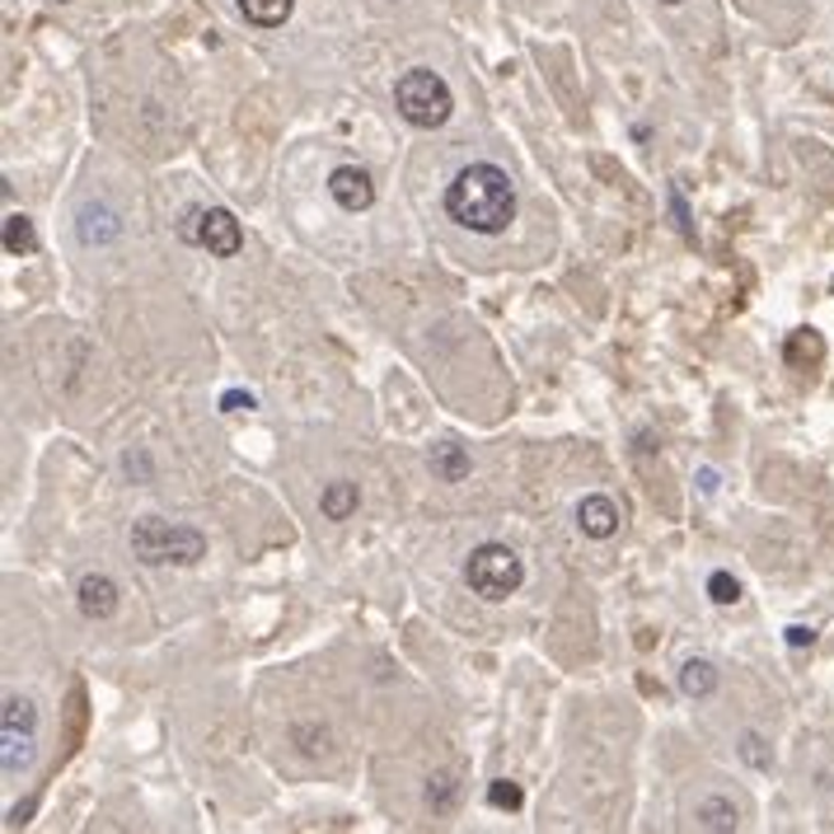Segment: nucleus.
Segmentation results:
<instances>
[{"instance_id":"18","label":"nucleus","mask_w":834,"mask_h":834,"mask_svg":"<svg viewBox=\"0 0 834 834\" xmlns=\"http://www.w3.org/2000/svg\"><path fill=\"white\" fill-rule=\"evenodd\" d=\"M708 596L718 600V605H736L741 600V582L732 577V572H712V577H708Z\"/></svg>"},{"instance_id":"10","label":"nucleus","mask_w":834,"mask_h":834,"mask_svg":"<svg viewBox=\"0 0 834 834\" xmlns=\"http://www.w3.org/2000/svg\"><path fill=\"white\" fill-rule=\"evenodd\" d=\"M117 235H123V221H117V212H109L103 202L80 206V239H84V245H113Z\"/></svg>"},{"instance_id":"2","label":"nucleus","mask_w":834,"mask_h":834,"mask_svg":"<svg viewBox=\"0 0 834 834\" xmlns=\"http://www.w3.org/2000/svg\"><path fill=\"white\" fill-rule=\"evenodd\" d=\"M132 553L146 567H165V563L188 567L206 559V534L193 526H173V520H160V516H142L132 526Z\"/></svg>"},{"instance_id":"3","label":"nucleus","mask_w":834,"mask_h":834,"mask_svg":"<svg viewBox=\"0 0 834 834\" xmlns=\"http://www.w3.org/2000/svg\"><path fill=\"white\" fill-rule=\"evenodd\" d=\"M394 109L404 113V123L431 132V127L450 123V113H455V94H450V84L437 71L413 66V71H404L398 84H394Z\"/></svg>"},{"instance_id":"24","label":"nucleus","mask_w":834,"mask_h":834,"mask_svg":"<svg viewBox=\"0 0 834 834\" xmlns=\"http://www.w3.org/2000/svg\"><path fill=\"white\" fill-rule=\"evenodd\" d=\"M662 5H680V0H662Z\"/></svg>"},{"instance_id":"23","label":"nucleus","mask_w":834,"mask_h":834,"mask_svg":"<svg viewBox=\"0 0 834 834\" xmlns=\"http://www.w3.org/2000/svg\"><path fill=\"white\" fill-rule=\"evenodd\" d=\"M699 488L703 493H718V474H712V469H703V474H699Z\"/></svg>"},{"instance_id":"16","label":"nucleus","mask_w":834,"mask_h":834,"mask_svg":"<svg viewBox=\"0 0 834 834\" xmlns=\"http://www.w3.org/2000/svg\"><path fill=\"white\" fill-rule=\"evenodd\" d=\"M680 689L689 694V699H708V694L718 689V670H712V662H685Z\"/></svg>"},{"instance_id":"6","label":"nucleus","mask_w":834,"mask_h":834,"mask_svg":"<svg viewBox=\"0 0 834 834\" xmlns=\"http://www.w3.org/2000/svg\"><path fill=\"white\" fill-rule=\"evenodd\" d=\"M33 722H38V712H33L29 699H20V694H5V736H0V764H5V774H24L33 764Z\"/></svg>"},{"instance_id":"5","label":"nucleus","mask_w":834,"mask_h":834,"mask_svg":"<svg viewBox=\"0 0 834 834\" xmlns=\"http://www.w3.org/2000/svg\"><path fill=\"white\" fill-rule=\"evenodd\" d=\"M179 230H183L188 245H202L216 258H235L245 249V230H239V221L225 212V206H193V212H183Z\"/></svg>"},{"instance_id":"11","label":"nucleus","mask_w":834,"mask_h":834,"mask_svg":"<svg viewBox=\"0 0 834 834\" xmlns=\"http://www.w3.org/2000/svg\"><path fill=\"white\" fill-rule=\"evenodd\" d=\"M784 357H788L792 371H815L825 361V338L815 334V328H797V334H788Z\"/></svg>"},{"instance_id":"7","label":"nucleus","mask_w":834,"mask_h":834,"mask_svg":"<svg viewBox=\"0 0 834 834\" xmlns=\"http://www.w3.org/2000/svg\"><path fill=\"white\" fill-rule=\"evenodd\" d=\"M328 193H334V202L342 206V212H367V206L375 202V183H371L367 169L338 165L334 173H328Z\"/></svg>"},{"instance_id":"12","label":"nucleus","mask_w":834,"mask_h":834,"mask_svg":"<svg viewBox=\"0 0 834 834\" xmlns=\"http://www.w3.org/2000/svg\"><path fill=\"white\" fill-rule=\"evenodd\" d=\"M431 474L446 478V483L469 478V455H464V446H455V441L431 446Z\"/></svg>"},{"instance_id":"20","label":"nucleus","mask_w":834,"mask_h":834,"mask_svg":"<svg viewBox=\"0 0 834 834\" xmlns=\"http://www.w3.org/2000/svg\"><path fill=\"white\" fill-rule=\"evenodd\" d=\"M450 797H455V784H450V778H437V788H427V802L431 807H450Z\"/></svg>"},{"instance_id":"9","label":"nucleus","mask_w":834,"mask_h":834,"mask_svg":"<svg viewBox=\"0 0 834 834\" xmlns=\"http://www.w3.org/2000/svg\"><path fill=\"white\" fill-rule=\"evenodd\" d=\"M76 600H80L84 619H113L117 615V582L103 577V572H90V577H80Z\"/></svg>"},{"instance_id":"4","label":"nucleus","mask_w":834,"mask_h":834,"mask_svg":"<svg viewBox=\"0 0 834 834\" xmlns=\"http://www.w3.org/2000/svg\"><path fill=\"white\" fill-rule=\"evenodd\" d=\"M464 582L483 600H507L520 590V582H526V563H520L507 544H478L464 563Z\"/></svg>"},{"instance_id":"19","label":"nucleus","mask_w":834,"mask_h":834,"mask_svg":"<svg viewBox=\"0 0 834 834\" xmlns=\"http://www.w3.org/2000/svg\"><path fill=\"white\" fill-rule=\"evenodd\" d=\"M488 802L501 807V811H520V802H526V797H520V788L511 784V778H497V784L488 788Z\"/></svg>"},{"instance_id":"17","label":"nucleus","mask_w":834,"mask_h":834,"mask_svg":"<svg viewBox=\"0 0 834 834\" xmlns=\"http://www.w3.org/2000/svg\"><path fill=\"white\" fill-rule=\"evenodd\" d=\"M694 815H699L703 830H736L741 825L736 821V807L726 802V797H708V802H699V811H694Z\"/></svg>"},{"instance_id":"22","label":"nucleus","mask_w":834,"mask_h":834,"mask_svg":"<svg viewBox=\"0 0 834 834\" xmlns=\"http://www.w3.org/2000/svg\"><path fill=\"white\" fill-rule=\"evenodd\" d=\"M221 408H225V413H239V408H253V394H235V390H230V394H225V398H221Z\"/></svg>"},{"instance_id":"21","label":"nucleus","mask_w":834,"mask_h":834,"mask_svg":"<svg viewBox=\"0 0 834 834\" xmlns=\"http://www.w3.org/2000/svg\"><path fill=\"white\" fill-rule=\"evenodd\" d=\"M815 642V629H807V623H792L788 629V647H811Z\"/></svg>"},{"instance_id":"8","label":"nucleus","mask_w":834,"mask_h":834,"mask_svg":"<svg viewBox=\"0 0 834 834\" xmlns=\"http://www.w3.org/2000/svg\"><path fill=\"white\" fill-rule=\"evenodd\" d=\"M619 501L615 497H605V493H590L577 501V526L582 534H590V540H610V534H619Z\"/></svg>"},{"instance_id":"1","label":"nucleus","mask_w":834,"mask_h":834,"mask_svg":"<svg viewBox=\"0 0 834 834\" xmlns=\"http://www.w3.org/2000/svg\"><path fill=\"white\" fill-rule=\"evenodd\" d=\"M446 212L474 235H501L516 221V183L497 165H469L446 188Z\"/></svg>"},{"instance_id":"13","label":"nucleus","mask_w":834,"mask_h":834,"mask_svg":"<svg viewBox=\"0 0 834 834\" xmlns=\"http://www.w3.org/2000/svg\"><path fill=\"white\" fill-rule=\"evenodd\" d=\"M291 5L295 0H239V14L258 29H282L291 20Z\"/></svg>"},{"instance_id":"15","label":"nucleus","mask_w":834,"mask_h":834,"mask_svg":"<svg viewBox=\"0 0 834 834\" xmlns=\"http://www.w3.org/2000/svg\"><path fill=\"white\" fill-rule=\"evenodd\" d=\"M33 249H38L33 221H29L24 212H10V216H5V253H10V258H24V253H33Z\"/></svg>"},{"instance_id":"14","label":"nucleus","mask_w":834,"mask_h":834,"mask_svg":"<svg viewBox=\"0 0 834 834\" xmlns=\"http://www.w3.org/2000/svg\"><path fill=\"white\" fill-rule=\"evenodd\" d=\"M357 501H361V493H357V483H347V478H338V483H328V488L319 493V511L328 516V520H347L357 511Z\"/></svg>"}]
</instances>
